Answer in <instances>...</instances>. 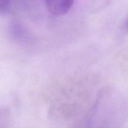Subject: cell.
<instances>
[{
    "instance_id": "cell-1",
    "label": "cell",
    "mask_w": 128,
    "mask_h": 128,
    "mask_svg": "<svg viewBox=\"0 0 128 128\" xmlns=\"http://www.w3.org/2000/svg\"><path fill=\"white\" fill-rule=\"evenodd\" d=\"M48 12L54 16L66 14L72 8L74 0H44Z\"/></svg>"
},
{
    "instance_id": "cell-2",
    "label": "cell",
    "mask_w": 128,
    "mask_h": 128,
    "mask_svg": "<svg viewBox=\"0 0 128 128\" xmlns=\"http://www.w3.org/2000/svg\"><path fill=\"white\" fill-rule=\"evenodd\" d=\"M11 0H0V12L5 11L8 8Z\"/></svg>"
},
{
    "instance_id": "cell-3",
    "label": "cell",
    "mask_w": 128,
    "mask_h": 128,
    "mask_svg": "<svg viewBox=\"0 0 128 128\" xmlns=\"http://www.w3.org/2000/svg\"><path fill=\"white\" fill-rule=\"evenodd\" d=\"M126 27H127V29H128V20L126 21Z\"/></svg>"
}]
</instances>
